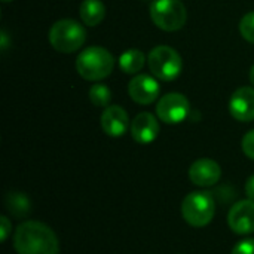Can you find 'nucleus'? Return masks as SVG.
<instances>
[{"instance_id": "f257e3e1", "label": "nucleus", "mask_w": 254, "mask_h": 254, "mask_svg": "<svg viewBox=\"0 0 254 254\" xmlns=\"http://www.w3.org/2000/svg\"><path fill=\"white\" fill-rule=\"evenodd\" d=\"M13 247L18 254H58L60 241L55 232L42 222L28 220L16 228Z\"/></svg>"}, {"instance_id": "f03ea898", "label": "nucleus", "mask_w": 254, "mask_h": 254, "mask_svg": "<svg viewBox=\"0 0 254 254\" xmlns=\"http://www.w3.org/2000/svg\"><path fill=\"white\" fill-rule=\"evenodd\" d=\"M115 67L113 55L101 46H89L83 49L76 60L77 73L86 80H103Z\"/></svg>"}, {"instance_id": "7ed1b4c3", "label": "nucleus", "mask_w": 254, "mask_h": 254, "mask_svg": "<svg viewBox=\"0 0 254 254\" xmlns=\"http://www.w3.org/2000/svg\"><path fill=\"white\" fill-rule=\"evenodd\" d=\"M182 214L186 223L193 228L207 226L216 214V204L213 195L205 190L190 192L183 199Z\"/></svg>"}, {"instance_id": "20e7f679", "label": "nucleus", "mask_w": 254, "mask_h": 254, "mask_svg": "<svg viewBox=\"0 0 254 254\" xmlns=\"http://www.w3.org/2000/svg\"><path fill=\"white\" fill-rule=\"evenodd\" d=\"M85 28L74 19H60L49 30L52 48L63 54L76 52L85 42Z\"/></svg>"}, {"instance_id": "39448f33", "label": "nucleus", "mask_w": 254, "mask_h": 254, "mask_svg": "<svg viewBox=\"0 0 254 254\" xmlns=\"http://www.w3.org/2000/svg\"><path fill=\"white\" fill-rule=\"evenodd\" d=\"M150 18L161 30L177 31L186 24L188 12L180 0H153L150 4Z\"/></svg>"}, {"instance_id": "423d86ee", "label": "nucleus", "mask_w": 254, "mask_h": 254, "mask_svg": "<svg viewBox=\"0 0 254 254\" xmlns=\"http://www.w3.org/2000/svg\"><path fill=\"white\" fill-rule=\"evenodd\" d=\"M149 68L159 80L170 82L174 80L182 71V57L179 52L170 46L161 45L150 51L149 54Z\"/></svg>"}, {"instance_id": "0eeeda50", "label": "nucleus", "mask_w": 254, "mask_h": 254, "mask_svg": "<svg viewBox=\"0 0 254 254\" xmlns=\"http://www.w3.org/2000/svg\"><path fill=\"white\" fill-rule=\"evenodd\" d=\"M190 112V103L189 100L179 92H170L164 95L156 106V115L158 118L170 125L183 122Z\"/></svg>"}, {"instance_id": "6e6552de", "label": "nucleus", "mask_w": 254, "mask_h": 254, "mask_svg": "<svg viewBox=\"0 0 254 254\" xmlns=\"http://www.w3.org/2000/svg\"><path fill=\"white\" fill-rule=\"evenodd\" d=\"M228 225L238 235H249L254 232V201H238L229 210Z\"/></svg>"}, {"instance_id": "1a4fd4ad", "label": "nucleus", "mask_w": 254, "mask_h": 254, "mask_svg": "<svg viewBox=\"0 0 254 254\" xmlns=\"http://www.w3.org/2000/svg\"><path fill=\"white\" fill-rule=\"evenodd\" d=\"M222 177L220 165L208 158H202L195 161L189 168V179L195 186L199 188H210L217 185Z\"/></svg>"}, {"instance_id": "9d476101", "label": "nucleus", "mask_w": 254, "mask_h": 254, "mask_svg": "<svg viewBox=\"0 0 254 254\" xmlns=\"http://www.w3.org/2000/svg\"><path fill=\"white\" fill-rule=\"evenodd\" d=\"M159 83L149 74H137L128 83V94L131 100L138 104H152L159 95Z\"/></svg>"}, {"instance_id": "9b49d317", "label": "nucleus", "mask_w": 254, "mask_h": 254, "mask_svg": "<svg viewBox=\"0 0 254 254\" xmlns=\"http://www.w3.org/2000/svg\"><path fill=\"white\" fill-rule=\"evenodd\" d=\"M229 112L237 121H254V88L243 86L237 89L229 100Z\"/></svg>"}, {"instance_id": "f8f14e48", "label": "nucleus", "mask_w": 254, "mask_h": 254, "mask_svg": "<svg viewBox=\"0 0 254 254\" xmlns=\"http://www.w3.org/2000/svg\"><path fill=\"white\" fill-rule=\"evenodd\" d=\"M101 128L110 137H122L129 128L128 113L121 106H109L101 115Z\"/></svg>"}, {"instance_id": "ddd939ff", "label": "nucleus", "mask_w": 254, "mask_h": 254, "mask_svg": "<svg viewBox=\"0 0 254 254\" xmlns=\"http://www.w3.org/2000/svg\"><path fill=\"white\" fill-rule=\"evenodd\" d=\"M158 134H159V124H158V119L152 113L143 112V113H138L132 119L131 135L137 143L149 144L156 140Z\"/></svg>"}, {"instance_id": "4468645a", "label": "nucleus", "mask_w": 254, "mask_h": 254, "mask_svg": "<svg viewBox=\"0 0 254 254\" xmlns=\"http://www.w3.org/2000/svg\"><path fill=\"white\" fill-rule=\"evenodd\" d=\"M83 24L94 27L98 25L106 16V6L101 0H83L79 9Z\"/></svg>"}, {"instance_id": "2eb2a0df", "label": "nucleus", "mask_w": 254, "mask_h": 254, "mask_svg": "<svg viewBox=\"0 0 254 254\" xmlns=\"http://www.w3.org/2000/svg\"><path fill=\"white\" fill-rule=\"evenodd\" d=\"M146 57L138 49H128L119 57V67L127 74H135L138 73L144 65Z\"/></svg>"}, {"instance_id": "dca6fc26", "label": "nucleus", "mask_w": 254, "mask_h": 254, "mask_svg": "<svg viewBox=\"0 0 254 254\" xmlns=\"http://www.w3.org/2000/svg\"><path fill=\"white\" fill-rule=\"evenodd\" d=\"M4 202H6L7 211H9L13 217H16V219L27 217L28 213H30V208H31L30 199L27 198L25 193H18V192L9 193V195L6 196Z\"/></svg>"}, {"instance_id": "f3484780", "label": "nucleus", "mask_w": 254, "mask_h": 254, "mask_svg": "<svg viewBox=\"0 0 254 254\" xmlns=\"http://www.w3.org/2000/svg\"><path fill=\"white\" fill-rule=\"evenodd\" d=\"M89 100L94 106L98 107H109V103L112 100L110 89L103 83H94L89 89Z\"/></svg>"}, {"instance_id": "a211bd4d", "label": "nucleus", "mask_w": 254, "mask_h": 254, "mask_svg": "<svg viewBox=\"0 0 254 254\" xmlns=\"http://www.w3.org/2000/svg\"><path fill=\"white\" fill-rule=\"evenodd\" d=\"M240 33L247 42L254 45V12H249L243 16L240 22Z\"/></svg>"}, {"instance_id": "6ab92c4d", "label": "nucleus", "mask_w": 254, "mask_h": 254, "mask_svg": "<svg viewBox=\"0 0 254 254\" xmlns=\"http://www.w3.org/2000/svg\"><path fill=\"white\" fill-rule=\"evenodd\" d=\"M243 150L244 153L254 161V129L249 131L243 138Z\"/></svg>"}, {"instance_id": "aec40b11", "label": "nucleus", "mask_w": 254, "mask_h": 254, "mask_svg": "<svg viewBox=\"0 0 254 254\" xmlns=\"http://www.w3.org/2000/svg\"><path fill=\"white\" fill-rule=\"evenodd\" d=\"M232 254H254L253 238H250V240H244V241L238 243V244L234 247Z\"/></svg>"}, {"instance_id": "412c9836", "label": "nucleus", "mask_w": 254, "mask_h": 254, "mask_svg": "<svg viewBox=\"0 0 254 254\" xmlns=\"http://www.w3.org/2000/svg\"><path fill=\"white\" fill-rule=\"evenodd\" d=\"M10 234H12V223L6 216H1L0 217V241L6 243Z\"/></svg>"}, {"instance_id": "4be33fe9", "label": "nucleus", "mask_w": 254, "mask_h": 254, "mask_svg": "<svg viewBox=\"0 0 254 254\" xmlns=\"http://www.w3.org/2000/svg\"><path fill=\"white\" fill-rule=\"evenodd\" d=\"M246 195L249 199L254 201V176L247 179V183H246Z\"/></svg>"}, {"instance_id": "5701e85b", "label": "nucleus", "mask_w": 254, "mask_h": 254, "mask_svg": "<svg viewBox=\"0 0 254 254\" xmlns=\"http://www.w3.org/2000/svg\"><path fill=\"white\" fill-rule=\"evenodd\" d=\"M250 82L254 85V65L252 67V70H250Z\"/></svg>"}, {"instance_id": "b1692460", "label": "nucleus", "mask_w": 254, "mask_h": 254, "mask_svg": "<svg viewBox=\"0 0 254 254\" xmlns=\"http://www.w3.org/2000/svg\"><path fill=\"white\" fill-rule=\"evenodd\" d=\"M3 3H7V1H12V0H1Z\"/></svg>"}]
</instances>
